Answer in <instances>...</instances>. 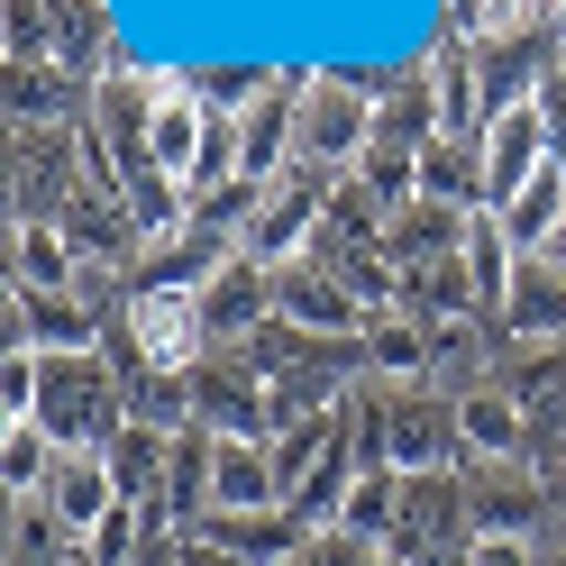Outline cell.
I'll list each match as a JSON object with an SVG mask.
<instances>
[{"label":"cell","mask_w":566,"mask_h":566,"mask_svg":"<svg viewBox=\"0 0 566 566\" xmlns=\"http://www.w3.org/2000/svg\"><path fill=\"white\" fill-rule=\"evenodd\" d=\"M357 439L366 467L394 475H448L467 467V439H457V394H430V384H402V394H357Z\"/></svg>","instance_id":"obj_1"},{"label":"cell","mask_w":566,"mask_h":566,"mask_svg":"<svg viewBox=\"0 0 566 566\" xmlns=\"http://www.w3.org/2000/svg\"><path fill=\"white\" fill-rule=\"evenodd\" d=\"M38 430L55 448H111L128 430V375L111 366V347L38 357Z\"/></svg>","instance_id":"obj_2"},{"label":"cell","mask_w":566,"mask_h":566,"mask_svg":"<svg viewBox=\"0 0 566 566\" xmlns=\"http://www.w3.org/2000/svg\"><path fill=\"white\" fill-rule=\"evenodd\" d=\"M375 101L384 83L375 74H347V64H311V92H302V165L321 174H357L366 147H375Z\"/></svg>","instance_id":"obj_3"},{"label":"cell","mask_w":566,"mask_h":566,"mask_svg":"<svg viewBox=\"0 0 566 566\" xmlns=\"http://www.w3.org/2000/svg\"><path fill=\"white\" fill-rule=\"evenodd\" d=\"M119 329L137 347V366H156V375H192L220 357V338L201 321V293H119Z\"/></svg>","instance_id":"obj_4"},{"label":"cell","mask_w":566,"mask_h":566,"mask_svg":"<svg viewBox=\"0 0 566 566\" xmlns=\"http://www.w3.org/2000/svg\"><path fill=\"white\" fill-rule=\"evenodd\" d=\"M329 184H338V174H321V165L274 174V184H265V201H256V220H247V256H265V265H302L311 247H321Z\"/></svg>","instance_id":"obj_5"},{"label":"cell","mask_w":566,"mask_h":566,"mask_svg":"<svg viewBox=\"0 0 566 566\" xmlns=\"http://www.w3.org/2000/svg\"><path fill=\"white\" fill-rule=\"evenodd\" d=\"M548 503H557V475L539 467V457L467 467V530H475V539H539Z\"/></svg>","instance_id":"obj_6"},{"label":"cell","mask_w":566,"mask_h":566,"mask_svg":"<svg viewBox=\"0 0 566 566\" xmlns=\"http://www.w3.org/2000/svg\"><path fill=\"white\" fill-rule=\"evenodd\" d=\"M192 430L210 439H265L274 448V384L238 357V347H220L210 366H192Z\"/></svg>","instance_id":"obj_7"},{"label":"cell","mask_w":566,"mask_h":566,"mask_svg":"<svg viewBox=\"0 0 566 566\" xmlns=\"http://www.w3.org/2000/svg\"><path fill=\"white\" fill-rule=\"evenodd\" d=\"M229 256H247V247L220 238V229H201V220H184L174 238L137 247V265L119 274V293H210V274H220Z\"/></svg>","instance_id":"obj_8"},{"label":"cell","mask_w":566,"mask_h":566,"mask_svg":"<svg viewBox=\"0 0 566 566\" xmlns=\"http://www.w3.org/2000/svg\"><path fill=\"white\" fill-rule=\"evenodd\" d=\"M274 321H293V329H311V338L347 347V338H366V302L347 293L329 265L302 256V265H274Z\"/></svg>","instance_id":"obj_9"},{"label":"cell","mask_w":566,"mask_h":566,"mask_svg":"<svg viewBox=\"0 0 566 566\" xmlns=\"http://www.w3.org/2000/svg\"><path fill=\"white\" fill-rule=\"evenodd\" d=\"M101 302L92 293H10V347H38V357H83L101 347Z\"/></svg>","instance_id":"obj_10"},{"label":"cell","mask_w":566,"mask_h":566,"mask_svg":"<svg viewBox=\"0 0 566 566\" xmlns=\"http://www.w3.org/2000/svg\"><path fill=\"white\" fill-rule=\"evenodd\" d=\"M493 384L521 402L530 439H539V467L557 475V457H566V347H521L512 375H493Z\"/></svg>","instance_id":"obj_11"},{"label":"cell","mask_w":566,"mask_h":566,"mask_svg":"<svg viewBox=\"0 0 566 566\" xmlns=\"http://www.w3.org/2000/svg\"><path fill=\"white\" fill-rule=\"evenodd\" d=\"M38 503L55 512V530H64V539H92V530L101 521H111V503H128V493H119V475H111V457H101V448H64L55 457V475H46V493H38Z\"/></svg>","instance_id":"obj_12"},{"label":"cell","mask_w":566,"mask_h":566,"mask_svg":"<svg viewBox=\"0 0 566 566\" xmlns=\"http://www.w3.org/2000/svg\"><path fill=\"white\" fill-rule=\"evenodd\" d=\"M184 539H210V548L238 557V566H293L311 548V530L293 521V503H274V512H201Z\"/></svg>","instance_id":"obj_13"},{"label":"cell","mask_w":566,"mask_h":566,"mask_svg":"<svg viewBox=\"0 0 566 566\" xmlns=\"http://www.w3.org/2000/svg\"><path fill=\"white\" fill-rule=\"evenodd\" d=\"M503 347H566V265L557 256H521L512 293H503Z\"/></svg>","instance_id":"obj_14"},{"label":"cell","mask_w":566,"mask_h":566,"mask_svg":"<svg viewBox=\"0 0 566 566\" xmlns=\"http://www.w3.org/2000/svg\"><path fill=\"white\" fill-rule=\"evenodd\" d=\"M201 321H210L220 347H247L274 321V265L265 256H229L220 274H210V293H201Z\"/></svg>","instance_id":"obj_15"},{"label":"cell","mask_w":566,"mask_h":566,"mask_svg":"<svg viewBox=\"0 0 566 566\" xmlns=\"http://www.w3.org/2000/svg\"><path fill=\"white\" fill-rule=\"evenodd\" d=\"M357 357H366V384L402 394V384H430V375H439V329L411 321V311H384V321H366Z\"/></svg>","instance_id":"obj_16"},{"label":"cell","mask_w":566,"mask_h":566,"mask_svg":"<svg viewBox=\"0 0 566 566\" xmlns=\"http://www.w3.org/2000/svg\"><path fill=\"white\" fill-rule=\"evenodd\" d=\"M457 439H467V467H512V457H539V439H530V420H521V402L503 394V384L457 394Z\"/></svg>","instance_id":"obj_17"},{"label":"cell","mask_w":566,"mask_h":566,"mask_svg":"<svg viewBox=\"0 0 566 566\" xmlns=\"http://www.w3.org/2000/svg\"><path fill=\"white\" fill-rule=\"evenodd\" d=\"M539 165H548V119H539V101H521V111H503L484 128V201L503 210Z\"/></svg>","instance_id":"obj_18"},{"label":"cell","mask_w":566,"mask_h":566,"mask_svg":"<svg viewBox=\"0 0 566 566\" xmlns=\"http://www.w3.org/2000/svg\"><path fill=\"white\" fill-rule=\"evenodd\" d=\"M83 265H92V256H83L55 220H19V229H10V293H83V283H92Z\"/></svg>","instance_id":"obj_19"},{"label":"cell","mask_w":566,"mask_h":566,"mask_svg":"<svg viewBox=\"0 0 566 566\" xmlns=\"http://www.w3.org/2000/svg\"><path fill=\"white\" fill-rule=\"evenodd\" d=\"M283 475L265 439H210V512H274Z\"/></svg>","instance_id":"obj_20"},{"label":"cell","mask_w":566,"mask_h":566,"mask_svg":"<svg viewBox=\"0 0 566 566\" xmlns=\"http://www.w3.org/2000/svg\"><path fill=\"white\" fill-rule=\"evenodd\" d=\"M384 220H394V201H384L366 174H338V184H329V220H321V247H311V265H338L347 247H384Z\"/></svg>","instance_id":"obj_21"},{"label":"cell","mask_w":566,"mask_h":566,"mask_svg":"<svg viewBox=\"0 0 566 566\" xmlns=\"http://www.w3.org/2000/svg\"><path fill=\"white\" fill-rule=\"evenodd\" d=\"M201 147H210V101L184 83V92H165V101H156L147 156H156V174H174V184L192 192V165H201Z\"/></svg>","instance_id":"obj_22"},{"label":"cell","mask_w":566,"mask_h":566,"mask_svg":"<svg viewBox=\"0 0 566 566\" xmlns=\"http://www.w3.org/2000/svg\"><path fill=\"white\" fill-rule=\"evenodd\" d=\"M384 247H394L402 265H439V256H457V247H467V210H448V201H430V192H411L394 220H384Z\"/></svg>","instance_id":"obj_23"},{"label":"cell","mask_w":566,"mask_h":566,"mask_svg":"<svg viewBox=\"0 0 566 566\" xmlns=\"http://www.w3.org/2000/svg\"><path fill=\"white\" fill-rule=\"evenodd\" d=\"M503 229H512L521 256H548V247H557V229H566V165H557V156L503 201Z\"/></svg>","instance_id":"obj_24"},{"label":"cell","mask_w":566,"mask_h":566,"mask_svg":"<svg viewBox=\"0 0 566 566\" xmlns=\"http://www.w3.org/2000/svg\"><path fill=\"white\" fill-rule=\"evenodd\" d=\"M101 457H111V475H119L128 503H156V512H165V475H174V439H165V430H137V420H128Z\"/></svg>","instance_id":"obj_25"},{"label":"cell","mask_w":566,"mask_h":566,"mask_svg":"<svg viewBox=\"0 0 566 566\" xmlns=\"http://www.w3.org/2000/svg\"><path fill=\"white\" fill-rule=\"evenodd\" d=\"M375 137H394V147H430V137H439V83H430V64H411L402 83H384Z\"/></svg>","instance_id":"obj_26"},{"label":"cell","mask_w":566,"mask_h":566,"mask_svg":"<svg viewBox=\"0 0 566 566\" xmlns=\"http://www.w3.org/2000/svg\"><path fill=\"white\" fill-rule=\"evenodd\" d=\"M457 256H467V274L484 283V302L503 311L512 274H521V247H512V229H503V210H493V201H475V210H467V247H457Z\"/></svg>","instance_id":"obj_27"},{"label":"cell","mask_w":566,"mask_h":566,"mask_svg":"<svg viewBox=\"0 0 566 566\" xmlns=\"http://www.w3.org/2000/svg\"><path fill=\"white\" fill-rule=\"evenodd\" d=\"M420 192L448 201V210H475L484 201V137L467 147V137H430L420 147Z\"/></svg>","instance_id":"obj_28"},{"label":"cell","mask_w":566,"mask_h":566,"mask_svg":"<svg viewBox=\"0 0 566 566\" xmlns=\"http://www.w3.org/2000/svg\"><path fill=\"white\" fill-rule=\"evenodd\" d=\"M347 293L366 302V321H384V311H402V293H411V265L394 256V247H347V256L329 265Z\"/></svg>","instance_id":"obj_29"},{"label":"cell","mask_w":566,"mask_h":566,"mask_svg":"<svg viewBox=\"0 0 566 566\" xmlns=\"http://www.w3.org/2000/svg\"><path fill=\"white\" fill-rule=\"evenodd\" d=\"M394 521H402V475L394 467H366L357 484H347L338 530H347V539H366V548H394Z\"/></svg>","instance_id":"obj_30"},{"label":"cell","mask_w":566,"mask_h":566,"mask_svg":"<svg viewBox=\"0 0 566 566\" xmlns=\"http://www.w3.org/2000/svg\"><path fill=\"white\" fill-rule=\"evenodd\" d=\"M128 420L137 430H165V439H184L192 430V375H128Z\"/></svg>","instance_id":"obj_31"},{"label":"cell","mask_w":566,"mask_h":566,"mask_svg":"<svg viewBox=\"0 0 566 566\" xmlns=\"http://www.w3.org/2000/svg\"><path fill=\"white\" fill-rule=\"evenodd\" d=\"M55 457H64V448L38 430V420H10V439H0V484H10L19 503H38L46 475H55Z\"/></svg>","instance_id":"obj_32"},{"label":"cell","mask_w":566,"mask_h":566,"mask_svg":"<svg viewBox=\"0 0 566 566\" xmlns=\"http://www.w3.org/2000/svg\"><path fill=\"white\" fill-rule=\"evenodd\" d=\"M238 357L256 366L265 384H283V375H302V366H321V357H329V338H311V329H293V321H265L256 338L238 347Z\"/></svg>","instance_id":"obj_33"},{"label":"cell","mask_w":566,"mask_h":566,"mask_svg":"<svg viewBox=\"0 0 566 566\" xmlns=\"http://www.w3.org/2000/svg\"><path fill=\"white\" fill-rule=\"evenodd\" d=\"M357 174H366V184H375L384 201L402 210V201L420 192V147H394V137H375V147H366V165H357Z\"/></svg>","instance_id":"obj_34"},{"label":"cell","mask_w":566,"mask_h":566,"mask_svg":"<svg viewBox=\"0 0 566 566\" xmlns=\"http://www.w3.org/2000/svg\"><path fill=\"white\" fill-rule=\"evenodd\" d=\"M0 402H10V420H38V347H10V366H0Z\"/></svg>","instance_id":"obj_35"},{"label":"cell","mask_w":566,"mask_h":566,"mask_svg":"<svg viewBox=\"0 0 566 566\" xmlns=\"http://www.w3.org/2000/svg\"><path fill=\"white\" fill-rule=\"evenodd\" d=\"M467 566H548L539 539H467Z\"/></svg>","instance_id":"obj_36"},{"label":"cell","mask_w":566,"mask_h":566,"mask_svg":"<svg viewBox=\"0 0 566 566\" xmlns=\"http://www.w3.org/2000/svg\"><path fill=\"white\" fill-rule=\"evenodd\" d=\"M174 566H238V557H220L210 539H184V530H174Z\"/></svg>","instance_id":"obj_37"},{"label":"cell","mask_w":566,"mask_h":566,"mask_svg":"<svg viewBox=\"0 0 566 566\" xmlns=\"http://www.w3.org/2000/svg\"><path fill=\"white\" fill-rule=\"evenodd\" d=\"M548 46H566V0H557V10H548Z\"/></svg>","instance_id":"obj_38"},{"label":"cell","mask_w":566,"mask_h":566,"mask_svg":"<svg viewBox=\"0 0 566 566\" xmlns=\"http://www.w3.org/2000/svg\"><path fill=\"white\" fill-rule=\"evenodd\" d=\"M366 566H420V557H402V548H375V557H366Z\"/></svg>","instance_id":"obj_39"},{"label":"cell","mask_w":566,"mask_h":566,"mask_svg":"<svg viewBox=\"0 0 566 566\" xmlns=\"http://www.w3.org/2000/svg\"><path fill=\"white\" fill-rule=\"evenodd\" d=\"M548 256H557V265H566V229H557V247H548Z\"/></svg>","instance_id":"obj_40"},{"label":"cell","mask_w":566,"mask_h":566,"mask_svg":"<svg viewBox=\"0 0 566 566\" xmlns=\"http://www.w3.org/2000/svg\"><path fill=\"white\" fill-rule=\"evenodd\" d=\"M548 566H566V539H557V548H548Z\"/></svg>","instance_id":"obj_41"},{"label":"cell","mask_w":566,"mask_h":566,"mask_svg":"<svg viewBox=\"0 0 566 566\" xmlns=\"http://www.w3.org/2000/svg\"><path fill=\"white\" fill-rule=\"evenodd\" d=\"M557 484H566V457H557Z\"/></svg>","instance_id":"obj_42"}]
</instances>
